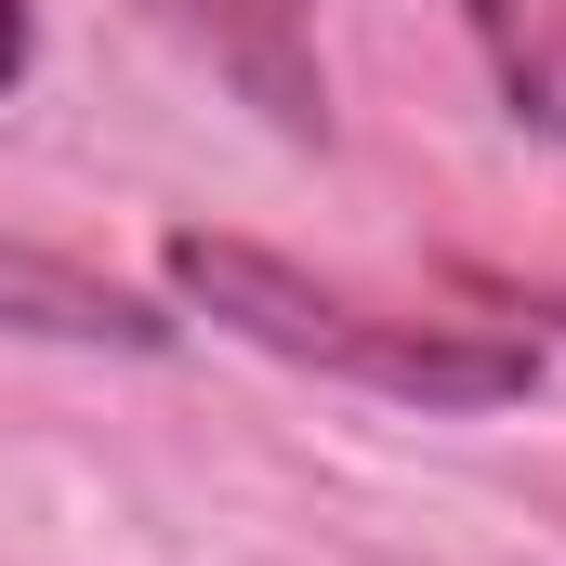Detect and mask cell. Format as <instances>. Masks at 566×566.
<instances>
[{
    "label": "cell",
    "instance_id": "1",
    "mask_svg": "<svg viewBox=\"0 0 566 566\" xmlns=\"http://www.w3.org/2000/svg\"><path fill=\"white\" fill-rule=\"evenodd\" d=\"M158 264H171V290H185L211 329L264 343L290 369H343V382H369V396H396V409H501V396H527V343H514V329L382 316V303L316 290L303 264L251 251V238H211V224H185Z\"/></svg>",
    "mask_w": 566,
    "mask_h": 566
},
{
    "label": "cell",
    "instance_id": "2",
    "mask_svg": "<svg viewBox=\"0 0 566 566\" xmlns=\"http://www.w3.org/2000/svg\"><path fill=\"white\" fill-rule=\"evenodd\" d=\"M0 329H40V343H119V356H158L171 316H145L119 277H80L53 251H0Z\"/></svg>",
    "mask_w": 566,
    "mask_h": 566
},
{
    "label": "cell",
    "instance_id": "3",
    "mask_svg": "<svg viewBox=\"0 0 566 566\" xmlns=\"http://www.w3.org/2000/svg\"><path fill=\"white\" fill-rule=\"evenodd\" d=\"M145 13H171L185 40H211L251 93H277L303 119V0H145Z\"/></svg>",
    "mask_w": 566,
    "mask_h": 566
},
{
    "label": "cell",
    "instance_id": "4",
    "mask_svg": "<svg viewBox=\"0 0 566 566\" xmlns=\"http://www.w3.org/2000/svg\"><path fill=\"white\" fill-rule=\"evenodd\" d=\"M474 40H488L514 119L566 145V0H474Z\"/></svg>",
    "mask_w": 566,
    "mask_h": 566
},
{
    "label": "cell",
    "instance_id": "5",
    "mask_svg": "<svg viewBox=\"0 0 566 566\" xmlns=\"http://www.w3.org/2000/svg\"><path fill=\"white\" fill-rule=\"evenodd\" d=\"M27 80V0H0V93Z\"/></svg>",
    "mask_w": 566,
    "mask_h": 566
},
{
    "label": "cell",
    "instance_id": "6",
    "mask_svg": "<svg viewBox=\"0 0 566 566\" xmlns=\"http://www.w3.org/2000/svg\"><path fill=\"white\" fill-rule=\"evenodd\" d=\"M541 316H566V303H541Z\"/></svg>",
    "mask_w": 566,
    "mask_h": 566
}]
</instances>
